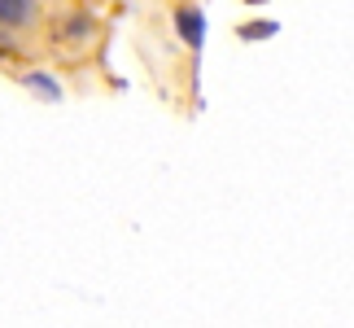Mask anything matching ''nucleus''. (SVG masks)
I'll return each instance as SVG.
<instances>
[{
	"mask_svg": "<svg viewBox=\"0 0 354 328\" xmlns=\"http://www.w3.org/2000/svg\"><path fill=\"white\" fill-rule=\"evenodd\" d=\"M39 0H0V31L18 35V31H31L39 22Z\"/></svg>",
	"mask_w": 354,
	"mask_h": 328,
	"instance_id": "1",
	"label": "nucleus"
},
{
	"mask_svg": "<svg viewBox=\"0 0 354 328\" xmlns=\"http://www.w3.org/2000/svg\"><path fill=\"white\" fill-rule=\"evenodd\" d=\"M175 26H180V39L188 48H201V39H206V18H201V9L184 5L180 13H175Z\"/></svg>",
	"mask_w": 354,
	"mask_h": 328,
	"instance_id": "2",
	"label": "nucleus"
},
{
	"mask_svg": "<svg viewBox=\"0 0 354 328\" xmlns=\"http://www.w3.org/2000/svg\"><path fill=\"white\" fill-rule=\"evenodd\" d=\"M92 31H97V22H92L84 9H75L71 18H66V26H62V35H57V39H62V44H75V39H88Z\"/></svg>",
	"mask_w": 354,
	"mask_h": 328,
	"instance_id": "3",
	"label": "nucleus"
}]
</instances>
